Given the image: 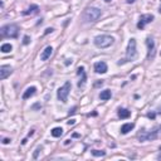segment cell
<instances>
[{"label":"cell","mask_w":161,"mask_h":161,"mask_svg":"<svg viewBox=\"0 0 161 161\" xmlns=\"http://www.w3.org/2000/svg\"><path fill=\"white\" fill-rule=\"evenodd\" d=\"M131 116V112L128 111V110H126V108H120L118 110V117L120 118H128Z\"/></svg>","instance_id":"obj_16"},{"label":"cell","mask_w":161,"mask_h":161,"mask_svg":"<svg viewBox=\"0 0 161 161\" xmlns=\"http://www.w3.org/2000/svg\"><path fill=\"white\" fill-rule=\"evenodd\" d=\"M105 1H106V3H110V1H111V0H105Z\"/></svg>","instance_id":"obj_29"},{"label":"cell","mask_w":161,"mask_h":161,"mask_svg":"<svg viewBox=\"0 0 161 161\" xmlns=\"http://www.w3.org/2000/svg\"><path fill=\"white\" fill-rule=\"evenodd\" d=\"M0 34L3 38H17L19 34V28L15 24H8L0 29Z\"/></svg>","instance_id":"obj_1"},{"label":"cell","mask_w":161,"mask_h":161,"mask_svg":"<svg viewBox=\"0 0 161 161\" xmlns=\"http://www.w3.org/2000/svg\"><path fill=\"white\" fill-rule=\"evenodd\" d=\"M137 57V50H136V40L132 38L128 42V47H127V50H126V62H130V61H134L136 59Z\"/></svg>","instance_id":"obj_4"},{"label":"cell","mask_w":161,"mask_h":161,"mask_svg":"<svg viewBox=\"0 0 161 161\" xmlns=\"http://www.w3.org/2000/svg\"><path fill=\"white\" fill-rule=\"evenodd\" d=\"M111 96H112L111 91H110V90H105V91H102V92H101L100 98L102 100V101H107V100L111 98Z\"/></svg>","instance_id":"obj_17"},{"label":"cell","mask_w":161,"mask_h":161,"mask_svg":"<svg viewBox=\"0 0 161 161\" xmlns=\"http://www.w3.org/2000/svg\"><path fill=\"white\" fill-rule=\"evenodd\" d=\"M29 42H30V38L28 37V35H25V37H24V40H23V43H24V44H29Z\"/></svg>","instance_id":"obj_22"},{"label":"cell","mask_w":161,"mask_h":161,"mask_svg":"<svg viewBox=\"0 0 161 161\" xmlns=\"http://www.w3.org/2000/svg\"><path fill=\"white\" fill-rule=\"evenodd\" d=\"M146 44H147V49H149V54H147V58L151 59L154 58V53H155V43L151 38H147L146 39Z\"/></svg>","instance_id":"obj_10"},{"label":"cell","mask_w":161,"mask_h":161,"mask_svg":"<svg viewBox=\"0 0 161 161\" xmlns=\"http://www.w3.org/2000/svg\"><path fill=\"white\" fill-rule=\"evenodd\" d=\"M34 134V130H31L30 132H29V134H28V136H31V135H33Z\"/></svg>","instance_id":"obj_27"},{"label":"cell","mask_w":161,"mask_h":161,"mask_svg":"<svg viewBox=\"0 0 161 161\" xmlns=\"http://www.w3.org/2000/svg\"><path fill=\"white\" fill-rule=\"evenodd\" d=\"M115 39L110 35H98L94 38V45L98 48H108L110 45H112Z\"/></svg>","instance_id":"obj_3"},{"label":"cell","mask_w":161,"mask_h":161,"mask_svg":"<svg viewBox=\"0 0 161 161\" xmlns=\"http://www.w3.org/2000/svg\"><path fill=\"white\" fill-rule=\"evenodd\" d=\"M159 113H160V115H161V108H160V111H159Z\"/></svg>","instance_id":"obj_31"},{"label":"cell","mask_w":161,"mask_h":161,"mask_svg":"<svg viewBox=\"0 0 161 161\" xmlns=\"http://www.w3.org/2000/svg\"><path fill=\"white\" fill-rule=\"evenodd\" d=\"M77 74H78V75H82L81 79H79V82H78V88H83V87H84V84H86V79H87V77H86V72H84V68H83V67H78V69H77Z\"/></svg>","instance_id":"obj_8"},{"label":"cell","mask_w":161,"mask_h":161,"mask_svg":"<svg viewBox=\"0 0 161 161\" xmlns=\"http://www.w3.org/2000/svg\"><path fill=\"white\" fill-rule=\"evenodd\" d=\"M149 117L150 118H154V117H155V115H154V113H149Z\"/></svg>","instance_id":"obj_26"},{"label":"cell","mask_w":161,"mask_h":161,"mask_svg":"<svg viewBox=\"0 0 161 161\" xmlns=\"http://www.w3.org/2000/svg\"><path fill=\"white\" fill-rule=\"evenodd\" d=\"M154 18H155V17H154L152 14H145V15H141L140 21H138V24H137V28H138V29H144L145 25L149 24V23H151V21L154 20Z\"/></svg>","instance_id":"obj_7"},{"label":"cell","mask_w":161,"mask_h":161,"mask_svg":"<svg viewBox=\"0 0 161 161\" xmlns=\"http://www.w3.org/2000/svg\"><path fill=\"white\" fill-rule=\"evenodd\" d=\"M128 4H131V3H135V0H127Z\"/></svg>","instance_id":"obj_28"},{"label":"cell","mask_w":161,"mask_h":161,"mask_svg":"<svg viewBox=\"0 0 161 161\" xmlns=\"http://www.w3.org/2000/svg\"><path fill=\"white\" fill-rule=\"evenodd\" d=\"M37 92V88L35 87H29V88H27V91L23 93V100H28V98H30L31 96H34Z\"/></svg>","instance_id":"obj_14"},{"label":"cell","mask_w":161,"mask_h":161,"mask_svg":"<svg viewBox=\"0 0 161 161\" xmlns=\"http://www.w3.org/2000/svg\"><path fill=\"white\" fill-rule=\"evenodd\" d=\"M101 10L98 8H88L86 11H84V20L87 23H94L97 21L101 17Z\"/></svg>","instance_id":"obj_2"},{"label":"cell","mask_w":161,"mask_h":161,"mask_svg":"<svg viewBox=\"0 0 161 161\" xmlns=\"http://www.w3.org/2000/svg\"><path fill=\"white\" fill-rule=\"evenodd\" d=\"M94 72L100 74H103L107 72V64L105 62H97L94 63Z\"/></svg>","instance_id":"obj_11"},{"label":"cell","mask_w":161,"mask_h":161,"mask_svg":"<svg viewBox=\"0 0 161 161\" xmlns=\"http://www.w3.org/2000/svg\"><path fill=\"white\" fill-rule=\"evenodd\" d=\"M40 151H42V146H40V147H38V149L35 150V152H34V155H33V159H38V155H39V152H40Z\"/></svg>","instance_id":"obj_21"},{"label":"cell","mask_w":161,"mask_h":161,"mask_svg":"<svg viewBox=\"0 0 161 161\" xmlns=\"http://www.w3.org/2000/svg\"><path fill=\"white\" fill-rule=\"evenodd\" d=\"M50 134H52L53 137H61L63 135V128L62 127H54Z\"/></svg>","instance_id":"obj_18"},{"label":"cell","mask_w":161,"mask_h":161,"mask_svg":"<svg viewBox=\"0 0 161 161\" xmlns=\"http://www.w3.org/2000/svg\"><path fill=\"white\" fill-rule=\"evenodd\" d=\"M52 31H53V28H48V29H45V34L52 33Z\"/></svg>","instance_id":"obj_24"},{"label":"cell","mask_w":161,"mask_h":161,"mask_svg":"<svg viewBox=\"0 0 161 161\" xmlns=\"http://www.w3.org/2000/svg\"><path fill=\"white\" fill-rule=\"evenodd\" d=\"M71 82H65L64 83V86L61 87L58 90V93H57V97H58V100L59 101H62L63 103H65L67 102V100H68V94H69V91H71Z\"/></svg>","instance_id":"obj_5"},{"label":"cell","mask_w":161,"mask_h":161,"mask_svg":"<svg viewBox=\"0 0 161 161\" xmlns=\"http://www.w3.org/2000/svg\"><path fill=\"white\" fill-rule=\"evenodd\" d=\"M159 11H160V13H161V5H160V9H159Z\"/></svg>","instance_id":"obj_30"},{"label":"cell","mask_w":161,"mask_h":161,"mask_svg":"<svg viewBox=\"0 0 161 161\" xmlns=\"http://www.w3.org/2000/svg\"><path fill=\"white\" fill-rule=\"evenodd\" d=\"M52 53H53V48H52V47H47V48L42 52V54H40V59H42L43 62L48 61V59L50 58V55H52Z\"/></svg>","instance_id":"obj_12"},{"label":"cell","mask_w":161,"mask_h":161,"mask_svg":"<svg viewBox=\"0 0 161 161\" xmlns=\"http://www.w3.org/2000/svg\"><path fill=\"white\" fill-rule=\"evenodd\" d=\"M134 127H135V124H125V125H122L121 126V134L122 135L128 134L131 130H134Z\"/></svg>","instance_id":"obj_15"},{"label":"cell","mask_w":161,"mask_h":161,"mask_svg":"<svg viewBox=\"0 0 161 161\" xmlns=\"http://www.w3.org/2000/svg\"><path fill=\"white\" fill-rule=\"evenodd\" d=\"M74 122H75V120H71V121H68V125L71 126V125H74Z\"/></svg>","instance_id":"obj_25"},{"label":"cell","mask_w":161,"mask_h":161,"mask_svg":"<svg viewBox=\"0 0 161 161\" xmlns=\"http://www.w3.org/2000/svg\"><path fill=\"white\" fill-rule=\"evenodd\" d=\"M13 69L10 65H1L0 67V79H5L8 75H10Z\"/></svg>","instance_id":"obj_9"},{"label":"cell","mask_w":161,"mask_h":161,"mask_svg":"<svg viewBox=\"0 0 161 161\" xmlns=\"http://www.w3.org/2000/svg\"><path fill=\"white\" fill-rule=\"evenodd\" d=\"M11 49H13V47H11V44H9V43H4L1 45V52L3 53H9V52H11Z\"/></svg>","instance_id":"obj_19"},{"label":"cell","mask_w":161,"mask_h":161,"mask_svg":"<svg viewBox=\"0 0 161 161\" xmlns=\"http://www.w3.org/2000/svg\"><path fill=\"white\" fill-rule=\"evenodd\" d=\"M10 142H11L10 138H3V144H4V145H9Z\"/></svg>","instance_id":"obj_23"},{"label":"cell","mask_w":161,"mask_h":161,"mask_svg":"<svg viewBox=\"0 0 161 161\" xmlns=\"http://www.w3.org/2000/svg\"><path fill=\"white\" fill-rule=\"evenodd\" d=\"M159 128H155L154 131L151 132H147V131H144L142 134L138 135V140L140 141H150V140H155L157 137V135H159Z\"/></svg>","instance_id":"obj_6"},{"label":"cell","mask_w":161,"mask_h":161,"mask_svg":"<svg viewBox=\"0 0 161 161\" xmlns=\"http://www.w3.org/2000/svg\"><path fill=\"white\" fill-rule=\"evenodd\" d=\"M39 13V6L38 5H30V8L28 10L23 11V15H35Z\"/></svg>","instance_id":"obj_13"},{"label":"cell","mask_w":161,"mask_h":161,"mask_svg":"<svg viewBox=\"0 0 161 161\" xmlns=\"http://www.w3.org/2000/svg\"><path fill=\"white\" fill-rule=\"evenodd\" d=\"M92 155L93 156H105L106 152H105V151H100V150H93L92 151Z\"/></svg>","instance_id":"obj_20"}]
</instances>
